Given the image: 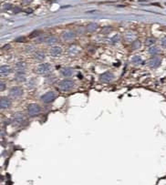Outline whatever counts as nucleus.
Instances as JSON below:
<instances>
[{"instance_id": "f257e3e1", "label": "nucleus", "mask_w": 166, "mask_h": 185, "mask_svg": "<svg viewBox=\"0 0 166 185\" xmlns=\"http://www.w3.org/2000/svg\"><path fill=\"white\" fill-rule=\"evenodd\" d=\"M74 87V81L72 79H64L59 81L58 83V88L63 90V91H68L73 89Z\"/></svg>"}, {"instance_id": "f03ea898", "label": "nucleus", "mask_w": 166, "mask_h": 185, "mask_svg": "<svg viewBox=\"0 0 166 185\" xmlns=\"http://www.w3.org/2000/svg\"><path fill=\"white\" fill-rule=\"evenodd\" d=\"M51 69V66L50 64L48 63H42L40 65H38L37 68H36V72L39 75H45V74H48Z\"/></svg>"}, {"instance_id": "7ed1b4c3", "label": "nucleus", "mask_w": 166, "mask_h": 185, "mask_svg": "<svg viewBox=\"0 0 166 185\" xmlns=\"http://www.w3.org/2000/svg\"><path fill=\"white\" fill-rule=\"evenodd\" d=\"M9 95L13 99H18L23 95V89L21 87L16 86L13 87L12 89L9 90Z\"/></svg>"}, {"instance_id": "20e7f679", "label": "nucleus", "mask_w": 166, "mask_h": 185, "mask_svg": "<svg viewBox=\"0 0 166 185\" xmlns=\"http://www.w3.org/2000/svg\"><path fill=\"white\" fill-rule=\"evenodd\" d=\"M56 97H57V94L54 91H48V92L45 93L44 95H42L41 101L44 103H50V102L54 101Z\"/></svg>"}, {"instance_id": "39448f33", "label": "nucleus", "mask_w": 166, "mask_h": 185, "mask_svg": "<svg viewBox=\"0 0 166 185\" xmlns=\"http://www.w3.org/2000/svg\"><path fill=\"white\" fill-rule=\"evenodd\" d=\"M40 112V107L38 104H30L28 107V114L29 117H33L38 115Z\"/></svg>"}, {"instance_id": "423d86ee", "label": "nucleus", "mask_w": 166, "mask_h": 185, "mask_svg": "<svg viewBox=\"0 0 166 185\" xmlns=\"http://www.w3.org/2000/svg\"><path fill=\"white\" fill-rule=\"evenodd\" d=\"M113 78H114V76H113V74L111 72H104V73H102L99 76V79L101 80L102 82L108 83L111 82L113 79Z\"/></svg>"}, {"instance_id": "0eeeda50", "label": "nucleus", "mask_w": 166, "mask_h": 185, "mask_svg": "<svg viewBox=\"0 0 166 185\" xmlns=\"http://www.w3.org/2000/svg\"><path fill=\"white\" fill-rule=\"evenodd\" d=\"M11 106V100L7 97H1L0 99V108L1 109H6Z\"/></svg>"}, {"instance_id": "6e6552de", "label": "nucleus", "mask_w": 166, "mask_h": 185, "mask_svg": "<svg viewBox=\"0 0 166 185\" xmlns=\"http://www.w3.org/2000/svg\"><path fill=\"white\" fill-rule=\"evenodd\" d=\"M75 36H76V34H75L74 31H72V30H67V31L62 33L61 38L65 41H69V40H71V39H73L75 38Z\"/></svg>"}, {"instance_id": "1a4fd4ad", "label": "nucleus", "mask_w": 166, "mask_h": 185, "mask_svg": "<svg viewBox=\"0 0 166 185\" xmlns=\"http://www.w3.org/2000/svg\"><path fill=\"white\" fill-rule=\"evenodd\" d=\"M12 117L13 121H14L15 124H21L24 120V114L22 112H16Z\"/></svg>"}, {"instance_id": "9d476101", "label": "nucleus", "mask_w": 166, "mask_h": 185, "mask_svg": "<svg viewBox=\"0 0 166 185\" xmlns=\"http://www.w3.org/2000/svg\"><path fill=\"white\" fill-rule=\"evenodd\" d=\"M62 53V48L58 46H54L49 49V54L53 57H57V56H59V55Z\"/></svg>"}, {"instance_id": "9b49d317", "label": "nucleus", "mask_w": 166, "mask_h": 185, "mask_svg": "<svg viewBox=\"0 0 166 185\" xmlns=\"http://www.w3.org/2000/svg\"><path fill=\"white\" fill-rule=\"evenodd\" d=\"M12 71V68L9 67V66H6V65H3L1 66V68H0V72H1V76L5 77V76H8Z\"/></svg>"}, {"instance_id": "f8f14e48", "label": "nucleus", "mask_w": 166, "mask_h": 185, "mask_svg": "<svg viewBox=\"0 0 166 185\" xmlns=\"http://www.w3.org/2000/svg\"><path fill=\"white\" fill-rule=\"evenodd\" d=\"M33 57H34V58H35L36 60L42 61V60H44V59H45V57H46V55H45V53L43 52V51L38 50V51H36L35 53H34Z\"/></svg>"}, {"instance_id": "ddd939ff", "label": "nucleus", "mask_w": 166, "mask_h": 185, "mask_svg": "<svg viewBox=\"0 0 166 185\" xmlns=\"http://www.w3.org/2000/svg\"><path fill=\"white\" fill-rule=\"evenodd\" d=\"M44 42L48 45H54L57 42V38L55 36H49L44 39Z\"/></svg>"}, {"instance_id": "4468645a", "label": "nucleus", "mask_w": 166, "mask_h": 185, "mask_svg": "<svg viewBox=\"0 0 166 185\" xmlns=\"http://www.w3.org/2000/svg\"><path fill=\"white\" fill-rule=\"evenodd\" d=\"M161 64V58L160 57H154V58H152L149 62V66L151 67H157L160 66Z\"/></svg>"}, {"instance_id": "2eb2a0df", "label": "nucleus", "mask_w": 166, "mask_h": 185, "mask_svg": "<svg viewBox=\"0 0 166 185\" xmlns=\"http://www.w3.org/2000/svg\"><path fill=\"white\" fill-rule=\"evenodd\" d=\"M26 68H27V64L25 63V62H18V63L16 64V69L17 70V71H22V72H24L26 70Z\"/></svg>"}, {"instance_id": "dca6fc26", "label": "nucleus", "mask_w": 166, "mask_h": 185, "mask_svg": "<svg viewBox=\"0 0 166 185\" xmlns=\"http://www.w3.org/2000/svg\"><path fill=\"white\" fill-rule=\"evenodd\" d=\"M86 29H87V31H89V32H94L98 29V25H97L96 23H93V22L89 23L86 26Z\"/></svg>"}, {"instance_id": "f3484780", "label": "nucleus", "mask_w": 166, "mask_h": 185, "mask_svg": "<svg viewBox=\"0 0 166 185\" xmlns=\"http://www.w3.org/2000/svg\"><path fill=\"white\" fill-rule=\"evenodd\" d=\"M16 79L17 81H25L26 80L25 73L22 72V71H17V73L16 75Z\"/></svg>"}, {"instance_id": "a211bd4d", "label": "nucleus", "mask_w": 166, "mask_h": 185, "mask_svg": "<svg viewBox=\"0 0 166 185\" xmlns=\"http://www.w3.org/2000/svg\"><path fill=\"white\" fill-rule=\"evenodd\" d=\"M62 75H63L64 77H70L72 74H73V70L71 69V68H69V67H66V68H64L63 70H62Z\"/></svg>"}, {"instance_id": "6ab92c4d", "label": "nucleus", "mask_w": 166, "mask_h": 185, "mask_svg": "<svg viewBox=\"0 0 166 185\" xmlns=\"http://www.w3.org/2000/svg\"><path fill=\"white\" fill-rule=\"evenodd\" d=\"M155 38H148L146 39V41H145V45L146 46H151V45H152L155 43Z\"/></svg>"}, {"instance_id": "aec40b11", "label": "nucleus", "mask_w": 166, "mask_h": 185, "mask_svg": "<svg viewBox=\"0 0 166 185\" xmlns=\"http://www.w3.org/2000/svg\"><path fill=\"white\" fill-rule=\"evenodd\" d=\"M140 42L139 41V40H136V41H134L132 44H131V48H132V49H137V48H140Z\"/></svg>"}, {"instance_id": "412c9836", "label": "nucleus", "mask_w": 166, "mask_h": 185, "mask_svg": "<svg viewBox=\"0 0 166 185\" xmlns=\"http://www.w3.org/2000/svg\"><path fill=\"white\" fill-rule=\"evenodd\" d=\"M149 52H150V54L152 55H155L159 52V49H158V48H156V47H152V48L149 49Z\"/></svg>"}, {"instance_id": "4be33fe9", "label": "nucleus", "mask_w": 166, "mask_h": 185, "mask_svg": "<svg viewBox=\"0 0 166 185\" xmlns=\"http://www.w3.org/2000/svg\"><path fill=\"white\" fill-rule=\"evenodd\" d=\"M40 33H41L40 31H38V30H36V31H33V32H32L31 34L29 35V37H30V38H35V37H39V35H40Z\"/></svg>"}, {"instance_id": "5701e85b", "label": "nucleus", "mask_w": 166, "mask_h": 185, "mask_svg": "<svg viewBox=\"0 0 166 185\" xmlns=\"http://www.w3.org/2000/svg\"><path fill=\"white\" fill-rule=\"evenodd\" d=\"M132 62L135 64H140L141 63V58L140 57H134L132 58Z\"/></svg>"}, {"instance_id": "b1692460", "label": "nucleus", "mask_w": 166, "mask_h": 185, "mask_svg": "<svg viewBox=\"0 0 166 185\" xmlns=\"http://www.w3.org/2000/svg\"><path fill=\"white\" fill-rule=\"evenodd\" d=\"M119 40H120V37H119L118 35L114 36V37H113V38H111V42L113 43V44H114V43H117V42H118Z\"/></svg>"}, {"instance_id": "393cba45", "label": "nucleus", "mask_w": 166, "mask_h": 185, "mask_svg": "<svg viewBox=\"0 0 166 185\" xmlns=\"http://www.w3.org/2000/svg\"><path fill=\"white\" fill-rule=\"evenodd\" d=\"M162 46L164 47V48H166V37H164V38L162 39Z\"/></svg>"}, {"instance_id": "a878e982", "label": "nucleus", "mask_w": 166, "mask_h": 185, "mask_svg": "<svg viewBox=\"0 0 166 185\" xmlns=\"http://www.w3.org/2000/svg\"><path fill=\"white\" fill-rule=\"evenodd\" d=\"M0 87H1V91H3V90H5V89H6V84L4 82H1V84H0Z\"/></svg>"}, {"instance_id": "bb28decb", "label": "nucleus", "mask_w": 166, "mask_h": 185, "mask_svg": "<svg viewBox=\"0 0 166 185\" xmlns=\"http://www.w3.org/2000/svg\"><path fill=\"white\" fill-rule=\"evenodd\" d=\"M16 41L17 42H23V41H25V38L24 37H20V38H17L16 39Z\"/></svg>"}, {"instance_id": "cd10ccee", "label": "nucleus", "mask_w": 166, "mask_h": 185, "mask_svg": "<svg viewBox=\"0 0 166 185\" xmlns=\"http://www.w3.org/2000/svg\"><path fill=\"white\" fill-rule=\"evenodd\" d=\"M32 2V0H23L22 3L24 4V5H28V4H30Z\"/></svg>"}, {"instance_id": "c85d7f7f", "label": "nucleus", "mask_w": 166, "mask_h": 185, "mask_svg": "<svg viewBox=\"0 0 166 185\" xmlns=\"http://www.w3.org/2000/svg\"><path fill=\"white\" fill-rule=\"evenodd\" d=\"M20 10H21V9H20L19 7H17V6H16V7L14 8V13H18L19 11H20Z\"/></svg>"}]
</instances>
